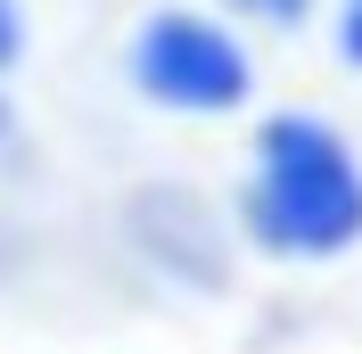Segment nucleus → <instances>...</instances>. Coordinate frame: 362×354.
I'll return each instance as SVG.
<instances>
[{
    "mask_svg": "<svg viewBox=\"0 0 362 354\" xmlns=\"http://www.w3.org/2000/svg\"><path fill=\"white\" fill-rule=\"evenodd\" d=\"M239 231L280 264H338L362 247V156L329 115L280 108L255 124V165L239 190Z\"/></svg>",
    "mask_w": 362,
    "mask_h": 354,
    "instance_id": "1",
    "label": "nucleus"
},
{
    "mask_svg": "<svg viewBox=\"0 0 362 354\" xmlns=\"http://www.w3.org/2000/svg\"><path fill=\"white\" fill-rule=\"evenodd\" d=\"M124 74L165 115H239L255 99V50L214 8H148L132 25Z\"/></svg>",
    "mask_w": 362,
    "mask_h": 354,
    "instance_id": "2",
    "label": "nucleus"
},
{
    "mask_svg": "<svg viewBox=\"0 0 362 354\" xmlns=\"http://www.w3.org/2000/svg\"><path fill=\"white\" fill-rule=\"evenodd\" d=\"M132 239L148 247L173 280H198V288L223 280V239H214V215H206L189 190H148V198L132 206Z\"/></svg>",
    "mask_w": 362,
    "mask_h": 354,
    "instance_id": "3",
    "label": "nucleus"
},
{
    "mask_svg": "<svg viewBox=\"0 0 362 354\" xmlns=\"http://www.w3.org/2000/svg\"><path fill=\"white\" fill-rule=\"evenodd\" d=\"M321 0H223V17H247V25H272V33H296Z\"/></svg>",
    "mask_w": 362,
    "mask_h": 354,
    "instance_id": "4",
    "label": "nucleus"
},
{
    "mask_svg": "<svg viewBox=\"0 0 362 354\" xmlns=\"http://www.w3.org/2000/svg\"><path fill=\"white\" fill-rule=\"evenodd\" d=\"M329 42H338V67L362 74V0H338V33Z\"/></svg>",
    "mask_w": 362,
    "mask_h": 354,
    "instance_id": "5",
    "label": "nucleus"
},
{
    "mask_svg": "<svg viewBox=\"0 0 362 354\" xmlns=\"http://www.w3.org/2000/svg\"><path fill=\"white\" fill-rule=\"evenodd\" d=\"M25 58V0H0V74Z\"/></svg>",
    "mask_w": 362,
    "mask_h": 354,
    "instance_id": "6",
    "label": "nucleus"
},
{
    "mask_svg": "<svg viewBox=\"0 0 362 354\" xmlns=\"http://www.w3.org/2000/svg\"><path fill=\"white\" fill-rule=\"evenodd\" d=\"M0 132H8V115H0Z\"/></svg>",
    "mask_w": 362,
    "mask_h": 354,
    "instance_id": "7",
    "label": "nucleus"
}]
</instances>
